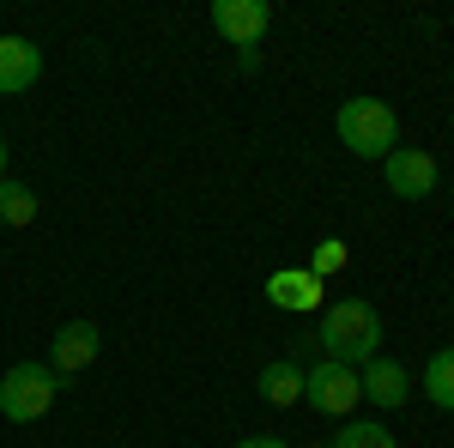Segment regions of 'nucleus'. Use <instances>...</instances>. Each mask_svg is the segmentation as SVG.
Masks as SVG:
<instances>
[{"label": "nucleus", "instance_id": "1", "mask_svg": "<svg viewBox=\"0 0 454 448\" xmlns=\"http://www.w3.org/2000/svg\"><path fill=\"white\" fill-rule=\"evenodd\" d=\"M321 351L333 358V364H351V370H364L376 351H382V315L376 303H364V297H346V303H333L327 321H321Z\"/></svg>", "mask_w": 454, "mask_h": 448}, {"label": "nucleus", "instance_id": "2", "mask_svg": "<svg viewBox=\"0 0 454 448\" xmlns=\"http://www.w3.org/2000/svg\"><path fill=\"white\" fill-rule=\"evenodd\" d=\"M340 145L357 158H387L400 145V115L382 98H346L340 104Z\"/></svg>", "mask_w": 454, "mask_h": 448}, {"label": "nucleus", "instance_id": "3", "mask_svg": "<svg viewBox=\"0 0 454 448\" xmlns=\"http://www.w3.org/2000/svg\"><path fill=\"white\" fill-rule=\"evenodd\" d=\"M55 394H61V376L49 364H12L0 376V418L6 424H36L55 406Z\"/></svg>", "mask_w": 454, "mask_h": 448}, {"label": "nucleus", "instance_id": "4", "mask_svg": "<svg viewBox=\"0 0 454 448\" xmlns=\"http://www.w3.org/2000/svg\"><path fill=\"white\" fill-rule=\"evenodd\" d=\"M303 400H309L321 418H346L357 400H364V376L351 370V364H333V358H321L315 370H303Z\"/></svg>", "mask_w": 454, "mask_h": 448}, {"label": "nucleus", "instance_id": "5", "mask_svg": "<svg viewBox=\"0 0 454 448\" xmlns=\"http://www.w3.org/2000/svg\"><path fill=\"white\" fill-rule=\"evenodd\" d=\"M273 25V6L267 0H212V31L224 36L231 49H254Z\"/></svg>", "mask_w": 454, "mask_h": 448}, {"label": "nucleus", "instance_id": "6", "mask_svg": "<svg viewBox=\"0 0 454 448\" xmlns=\"http://www.w3.org/2000/svg\"><path fill=\"white\" fill-rule=\"evenodd\" d=\"M382 164H387V194H400V200H430V194H436V158H430V152L394 145Z\"/></svg>", "mask_w": 454, "mask_h": 448}, {"label": "nucleus", "instance_id": "7", "mask_svg": "<svg viewBox=\"0 0 454 448\" xmlns=\"http://www.w3.org/2000/svg\"><path fill=\"white\" fill-rule=\"evenodd\" d=\"M98 351H104L98 321H61L55 340H49V370L55 376H79L85 364H98Z\"/></svg>", "mask_w": 454, "mask_h": 448}, {"label": "nucleus", "instance_id": "8", "mask_svg": "<svg viewBox=\"0 0 454 448\" xmlns=\"http://www.w3.org/2000/svg\"><path fill=\"white\" fill-rule=\"evenodd\" d=\"M43 79V49L31 36H0V98H19Z\"/></svg>", "mask_w": 454, "mask_h": 448}, {"label": "nucleus", "instance_id": "9", "mask_svg": "<svg viewBox=\"0 0 454 448\" xmlns=\"http://www.w3.org/2000/svg\"><path fill=\"white\" fill-rule=\"evenodd\" d=\"M357 376H364V400H376L382 413H400V406L412 400V376H406V364H394V358H370Z\"/></svg>", "mask_w": 454, "mask_h": 448}, {"label": "nucleus", "instance_id": "10", "mask_svg": "<svg viewBox=\"0 0 454 448\" xmlns=\"http://www.w3.org/2000/svg\"><path fill=\"white\" fill-rule=\"evenodd\" d=\"M267 303L273 310H315L321 303V279L309 267H279V273L267 279Z\"/></svg>", "mask_w": 454, "mask_h": 448}, {"label": "nucleus", "instance_id": "11", "mask_svg": "<svg viewBox=\"0 0 454 448\" xmlns=\"http://www.w3.org/2000/svg\"><path fill=\"white\" fill-rule=\"evenodd\" d=\"M254 388H261V400H267V406H297V400H303V364L273 358V364L254 376Z\"/></svg>", "mask_w": 454, "mask_h": 448}, {"label": "nucleus", "instance_id": "12", "mask_svg": "<svg viewBox=\"0 0 454 448\" xmlns=\"http://www.w3.org/2000/svg\"><path fill=\"white\" fill-rule=\"evenodd\" d=\"M424 400L436 413H454V345L430 351V364H424Z\"/></svg>", "mask_w": 454, "mask_h": 448}, {"label": "nucleus", "instance_id": "13", "mask_svg": "<svg viewBox=\"0 0 454 448\" xmlns=\"http://www.w3.org/2000/svg\"><path fill=\"white\" fill-rule=\"evenodd\" d=\"M31 218H36V188H31V182H19V176H6V182H0V224L25 231Z\"/></svg>", "mask_w": 454, "mask_h": 448}, {"label": "nucleus", "instance_id": "14", "mask_svg": "<svg viewBox=\"0 0 454 448\" xmlns=\"http://www.w3.org/2000/svg\"><path fill=\"white\" fill-rule=\"evenodd\" d=\"M327 448H400L394 436H387V424H370V418H357V424H346L340 436Z\"/></svg>", "mask_w": 454, "mask_h": 448}, {"label": "nucleus", "instance_id": "15", "mask_svg": "<svg viewBox=\"0 0 454 448\" xmlns=\"http://www.w3.org/2000/svg\"><path fill=\"white\" fill-rule=\"evenodd\" d=\"M346 261H351L346 242H340V237H321V242H315V255H309V273H315V279H333Z\"/></svg>", "mask_w": 454, "mask_h": 448}, {"label": "nucleus", "instance_id": "16", "mask_svg": "<svg viewBox=\"0 0 454 448\" xmlns=\"http://www.w3.org/2000/svg\"><path fill=\"white\" fill-rule=\"evenodd\" d=\"M237 448H291V443H285V436H243Z\"/></svg>", "mask_w": 454, "mask_h": 448}, {"label": "nucleus", "instance_id": "17", "mask_svg": "<svg viewBox=\"0 0 454 448\" xmlns=\"http://www.w3.org/2000/svg\"><path fill=\"white\" fill-rule=\"evenodd\" d=\"M0 182H6V139H0Z\"/></svg>", "mask_w": 454, "mask_h": 448}]
</instances>
